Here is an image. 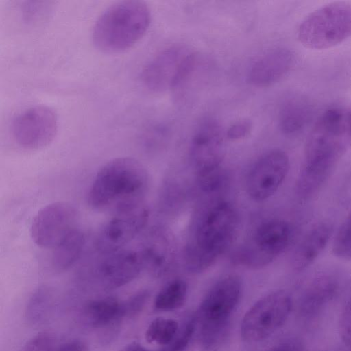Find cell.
<instances>
[{
	"label": "cell",
	"mask_w": 351,
	"mask_h": 351,
	"mask_svg": "<svg viewBox=\"0 0 351 351\" xmlns=\"http://www.w3.org/2000/svg\"><path fill=\"white\" fill-rule=\"evenodd\" d=\"M188 287L182 279H174L165 285L154 300V308L158 311H171L182 307L186 300Z\"/></svg>",
	"instance_id": "cell-24"
},
{
	"label": "cell",
	"mask_w": 351,
	"mask_h": 351,
	"mask_svg": "<svg viewBox=\"0 0 351 351\" xmlns=\"http://www.w3.org/2000/svg\"><path fill=\"white\" fill-rule=\"evenodd\" d=\"M150 184L149 173L135 158L119 157L97 171L87 194L88 206L112 213L145 203Z\"/></svg>",
	"instance_id": "cell-3"
},
{
	"label": "cell",
	"mask_w": 351,
	"mask_h": 351,
	"mask_svg": "<svg viewBox=\"0 0 351 351\" xmlns=\"http://www.w3.org/2000/svg\"><path fill=\"white\" fill-rule=\"evenodd\" d=\"M238 228V215L232 204L212 199L197 211L184 250L186 267L191 273L211 267L232 244Z\"/></svg>",
	"instance_id": "cell-2"
},
{
	"label": "cell",
	"mask_w": 351,
	"mask_h": 351,
	"mask_svg": "<svg viewBox=\"0 0 351 351\" xmlns=\"http://www.w3.org/2000/svg\"><path fill=\"white\" fill-rule=\"evenodd\" d=\"M226 172L219 168L214 171L197 176L199 189L207 195H214L223 188L226 182Z\"/></svg>",
	"instance_id": "cell-27"
},
{
	"label": "cell",
	"mask_w": 351,
	"mask_h": 351,
	"mask_svg": "<svg viewBox=\"0 0 351 351\" xmlns=\"http://www.w3.org/2000/svg\"><path fill=\"white\" fill-rule=\"evenodd\" d=\"M332 252L339 258L351 260V213L345 219L335 234Z\"/></svg>",
	"instance_id": "cell-26"
},
{
	"label": "cell",
	"mask_w": 351,
	"mask_h": 351,
	"mask_svg": "<svg viewBox=\"0 0 351 351\" xmlns=\"http://www.w3.org/2000/svg\"><path fill=\"white\" fill-rule=\"evenodd\" d=\"M54 351H88V347L85 341L75 339L58 343Z\"/></svg>",
	"instance_id": "cell-34"
},
{
	"label": "cell",
	"mask_w": 351,
	"mask_h": 351,
	"mask_svg": "<svg viewBox=\"0 0 351 351\" xmlns=\"http://www.w3.org/2000/svg\"><path fill=\"white\" fill-rule=\"evenodd\" d=\"M292 237V228L287 221L278 219L263 221L238 250L235 260L250 268L265 267L287 248Z\"/></svg>",
	"instance_id": "cell-7"
},
{
	"label": "cell",
	"mask_w": 351,
	"mask_h": 351,
	"mask_svg": "<svg viewBox=\"0 0 351 351\" xmlns=\"http://www.w3.org/2000/svg\"><path fill=\"white\" fill-rule=\"evenodd\" d=\"M195 60L194 52L185 46L167 47L145 66L141 75V82L154 93L176 88L192 72Z\"/></svg>",
	"instance_id": "cell-8"
},
{
	"label": "cell",
	"mask_w": 351,
	"mask_h": 351,
	"mask_svg": "<svg viewBox=\"0 0 351 351\" xmlns=\"http://www.w3.org/2000/svg\"><path fill=\"white\" fill-rule=\"evenodd\" d=\"M58 343L54 333L43 331L27 341L21 351H54Z\"/></svg>",
	"instance_id": "cell-29"
},
{
	"label": "cell",
	"mask_w": 351,
	"mask_h": 351,
	"mask_svg": "<svg viewBox=\"0 0 351 351\" xmlns=\"http://www.w3.org/2000/svg\"><path fill=\"white\" fill-rule=\"evenodd\" d=\"M151 12L141 1L114 3L96 21L92 33L95 46L106 53L123 51L136 44L147 32Z\"/></svg>",
	"instance_id": "cell-4"
},
{
	"label": "cell",
	"mask_w": 351,
	"mask_h": 351,
	"mask_svg": "<svg viewBox=\"0 0 351 351\" xmlns=\"http://www.w3.org/2000/svg\"><path fill=\"white\" fill-rule=\"evenodd\" d=\"M149 218L145 203L112 213L98 234L97 250L104 254L123 249L143 230Z\"/></svg>",
	"instance_id": "cell-12"
},
{
	"label": "cell",
	"mask_w": 351,
	"mask_h": 351,
	"mask_svg": "<svg viewBox=\"0 0 351 351\" xmlns=\"http://www.w3.org/2000/svg\"><path fill=\"white\" fill-rule=\"evenodd\" d=\"M337 283L331 276H322L313 280L304 290L300 301V314L304 319L317 316L333 298Z\"/></svg>",
	"instance_id": "cell-20"
},
{
	"label": "cell",
	"mask_w": 351,
	"mask_h": 351,
	"mask_svg": "<svg viewBox=\"0 0 351 351\" xmlns=\"http://www.w3.org/2000/svg\"><path fill=\"white\" fill-rule=\"evenodd\" d=\"M332 233V226L320 222L313 226L303 237L293 255V266L301 271L311 265L324 250Z\"/></svg>",
	"instance_id": "cell-19"
},
{
	"label": "cell",
	"mask_w": 351,
	"mask_h": 351,
	"mask_svg": "<svg viewBox=\"0 0 351 351\" xmlns=\"http://www.w3.org/2000/svg\"><path fill=\"white\" fill-rule=\"evenodd\" d=\"M252 124L250 121H239L231 125L227 131V137L232 141H237L246 137L250 132Z\"/></svg>",
	"instance_id": "cell-32"
},
{
	"label": "cell",
	"mask_w": 351,
	"mask_h": 351,
	"mask_svg": "<svg viewBox=\"0 0 351 351\" xmlns=\"http://www.w3.org/2000/svg\"><path fill=\"white\" fill-rule=\"evenodd\" d=\"M291 308V298L283 290L263 296L243 316L241 325V337L248 342H257L268 338L285 323Z\"/></svg>",
	"instance_id": "cell-9"
},
{
	"label": "cell",
	"mask_w": 351,
	"mask_h": 351,
	"mask_svg": "<svg viewBox=\"0 0 351 351\" xmlns=\"http://www.w3.org/2000/svg\"><path fill=\"white\" fill-rule=\"evenodd\" d=\"M351 36V5L335 2L309 14L300 23L298 38L306 48L326 49Z\"/></svg>",
	"instance_id": "cell-6"
},
{
	"label": "cell",
	"mask_w": 351,
	"mask_h": 351,
	"mask_svg": "<svg viewBox=\"0 0 351 351\" xmlns=\"http://www.w3.org/2000/svg\"><path fill=\"white\" fill-rule=\"evenodd\" d=\"M145 269L138 250L121 249L104 254L96 264L93 277L104 289H116L133 281Z\"/></svg>",
	"instance_id": "cell-14"
},
{
	"label": "cell",
	"mask_w": 351,
	"mask_h": 351,
	"mask_svg": "<svg viewBox=\"0 0 351 351\" xmlns=\"http://www.w3.org/2000/svg\"><path fill=\"white\" fill-rule=\"evenodd\" d=\"M351 136L346 117L332 108L325 111L310 132L304 149L296 191L308 199L315 194L332 172Z\"/></svg>",
	"instance_id": "cell-1"
},
{
	"label": "cell",
	"mask_w": 351,
	"mask_h": 351,
	"mask_svg": "<svg viewBox=\"0 0 351 351\" xmlns=\"http://www.w3.org/2000/svg\"><path fill=\"white\" fill-rule=\"evenodd\" d=\"M150 297L148 290H141L125 301L127 318L138 315L144 308Z\"/></svg>",
	"instance_id": "cell-30"
},
{
	"label": "cell",
	"mask_w": 351,
	"mask_h": 351,
	"mask_svg": "<svg viewBox=\"0 0 351 351\" xmlns=\"http://www.w3.org/2000/svg\"><path fill=\"white\" fill-rule=\"evenodd\" d=\"M81 319L90 328H107L127 318L125 301L114 297H104L88 301L82 308Z\"/></svg>",
	"instance_id": "cell-18"
},
{
	"label": "cell",
	"mask_w": 351,
	"mask_h": 351,
	"mask_svg": "<svg viewBox=\"0 0 351 351\" xmlns=\"http://www.w3.org/2000/svg\"><path fill=\"white\" fill-rule=\"evenodd\" d=\"M85 244L84 233L75 228L62 239L53 248L52 266L56 270L64 271L78 259Z\"/></svg>",
	"instance_id": "cell-22"
},
{
	"label": "cell",
	"mask_w": 351,
	"mask_h": 351,
	"mask_svg": "<svg viewBox=\"0 0 351 351\" xmlns=\"http://www.w3.org/2000/svg\"><path fill=\"white\" fill-rule=\"evenodd\" d=\"M289 169L287 154L272 149L261 156L249 170L245 181L247 195L261 202L271 197L279 189Z\"/></svg>",
	"instance_id": "cell-13"
},
{
	"label": "cell",
	"mask_w": 351,
	"mask_h": 351,
	"mask_svg": "<svg viewBox=\"0 0 351 351\" xmlns=\"http://www.w3.org/2000/svg\"><path fill=\"white\" fill-rule=\"evenodd\" d=\"M311 116V107L307 100L300 96L291 97L280 109V129L286 134H295L305 128Z\"/></svg>",
	"instance_id": "cell-21"
},
{
	"label": "cell",
	"mask_w": 351,
	"mask_h": 351,
	"mask_svg": "<svg viewBox=\"0 0 351 351\" xmlns=\"http://www.w3.org/2000/svg\"><path fill=\"white\" fill-rule=\"evenodd\" d=\"M138 251L145 269L156 277L167 274L174 264L176 247L173 239L161 228L155 227L150 230Z\"/></svg>",
	"instance_id": "cell-16"
},
{
	"label": "cell",
	"mask_w": 351,
	"mask_h": 351,
	"mask_svg": "<svg viewBox=\"0 0 351 351\" xmlns=\"http://www.w3.org/2000/svg\"><path fill=\"white\" fill-rule=\"evenodd\" d=\"M239 276L228 275L208 291L199 307L200 337L207 348L218 346L227 335L230 319L241 293Z\"/></svg>",
	"instance_id": "cell-5"
},
{
	"label": "cell",
	"mask_w": 351,
	"mask_h": 351,
	"mask_svg": "<svg viewBox=\"0 0 351 351\" xmlns=\"http://www.w3.org/2000/svg\"><path fill=\"white\" fill-rule=\"evenodd\" d=\"M53 294L47 286L38 287L29 298L25 311L27 321L33 325L43 324L53 307Z\"/></svg>",
	"instance_id": "cell-23"
},
{
	"label": "cell",
	"mask_w": 351,
	"mask_h": 351,
	"mask_svg": "<svg viewBox=\"0 0 351 351\" xmlns=\"http://www.w3.org/2000/svg\"><path fill=\"white\" fill-rule=\"evenodd\" d=\"M77 211L70 203L56 202L38 211L32 219L30 235L40 248H53L70 232L76 228Z\"/></svg>",
	"instance_id": "cell-11"
},
{
	"label": "cell",
	"mask_w": 351,
	"mask_h": 351,
	"mask_svg": "<svg viewBox=\"0 0 351 351\" xmlns=\"http://www.w3.org/2000/svg\"><path fill=\"white\" fill-rule=\"evenodd\" d=\"M269 351H303V344L297 338H288L279 342Z\"/></svg>",
	"instance_id": "cell-33"
},
{
	"label": "cell",
	"mask_w": 351,
	"mask_h": 351,
	"mask_svg": "<svg viewBox=\"0 0 351 351\" xmlns=\"http://www.w3.org/2000/svg\"><path fill=\"white\" fill-rule=\"evenodd\" d=\"M294 57L284 47L273 49L256 60L247 75V81L257 87L270 86L282 78L291 69Z\"/></svg>",
	"instance_id": "cell-17"
},
{
	"label": "cell",
	"mask_w": 351,
	"mask_h": 351,
	"mask_svg": "<svg viewBox=\"0 0 351 351\" xmlns=\"http://www.w3.org/2000/svg\"><path fill=\"white\" fill-rule=\"evenodd\" d=\"M348 121L350 132V134H351V112L348 116Z\"/></svg>",
	"instance_id": "cell-36"
},
{
	"label": "cell",
	"mask_w": 351,
	"mask_h": 351,
	"mask_svg": "<svg viewBox=\"0 0 351 351\" xmlns=\"http://www.w3.org/2000/svg\"><path fill=\"white\" fill-rule=\"evenodd\" d=\"M197 319L189 320L176 335L171 342L165 346L160 351H184L191 341L197 325Z\"/></svg>",
	"instance_id": "cell-28"
},
{
	"label": "cell",
	"mask_w": 351,
	"mask_h": 351,
	"mask_svg": "<svg viewBox=\"0 0 351 351\" xmlns=\"http://www.w3.org/2000/svg\"><path fill=\"white\" fill-rule=\"evenodd\" d=\"M58 130V118L49 107L36 106L20 112L11 124V134L21 148L38 150L49 145Z\"/></svg>",
	"instance_id": "cell-10"
},
{
	"label": "cell",
	"mask_w": 351,
	"mask_h": 351,
	"mask_svg": "<svg viewBox=\"0 0 351 351\" xmlns=\"http://www.w3.org/2000/svg\"><path fill=\"white\" fill-rule=\"evenodd\" d=\"M224 152L221 125L215 120H206L195 133L190 145V158L196 176L221 168Z\"/></svg>",
	"instance_id": "cell-15"
},
{
	"label": "cell",
	"mask_w": 351,
	"mask_h": 351,
	"mask_svg": "<svg viewBox=\"0 0 351 351\" xmlns=\"http://www.w3.org/2000/svg\"><path fill=\"white\" fill-rule=\"evenodd\" d=\"M339 332L343 343L351 350V299L345 306L341 315Z\"/></svg>",
	"instance_id": "cell-31"
},
{
	"label": "cell",
	"mask_w": 351,
	"mask_h": 351,
	"mask_svg": "<svg viewBox=\"0 0 351 351\" xmlns=\"http://www.w3.org/2000/svg\"><path fill=\"white\" fill-rule=\"evenodd\" d=\"M120 351H151L138 342H131L125 345Z\"/></svg>",
	"instance_id": "cell-35"
},
{
	"label": "cell",
	"mask_w": 351,
	"mask_h": 351,
	"mask_svg": "<svg viewBox=\"0 0 351 351\" xmlns=\"http://www.w3.org/2000/svg\"><path fill=\"white\" fill-rule=\"evenodd\" d=\"M178 332V324L171 319L157 317L149 324L145 331V338L149 343L167 346Z\"/></svg>",
	"instance_id": "cell-25"
}]
</instances>
